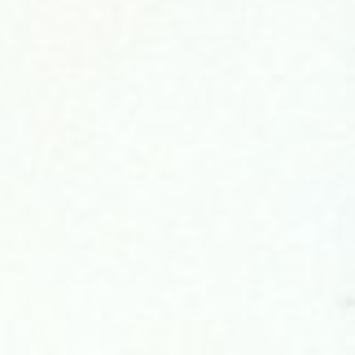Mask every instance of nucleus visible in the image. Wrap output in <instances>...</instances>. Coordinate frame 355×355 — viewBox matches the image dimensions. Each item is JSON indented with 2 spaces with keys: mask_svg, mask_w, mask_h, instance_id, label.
Wrapping results in <instances>:
<instances>
[]
</instances>
